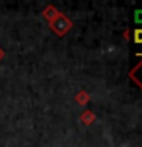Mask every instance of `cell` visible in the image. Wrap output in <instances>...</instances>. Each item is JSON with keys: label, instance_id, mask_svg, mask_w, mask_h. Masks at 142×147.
I'll return each mask as SVG.
<instances>
[{"label": "cell", "instance_id": "1", "mask_svg": "<svg viewBox=\"0 0 142 147\" xmlns=\"http://www.w3.org/2000/svg\"><path fill=\"white\" fill-rule=\"evenodd\" d=\"M50 26H52V28H54V29L58 32L60 35H63L64 32H66V31L69 29V28H70V22H69L66 17L58 16V17H57V20H55V22H54Z\"/></svg>", "mask_w": 142, "mask_h": 147}, {"label": "cell", "instance_id": "2", "mask_svg": "<svg viewBox=\"0 0 142 147\" xmlns=\"http://www.w3.org/2000/svg\"><path fill=\"white\" fill-rule=\"evenodd\" d=\"M131 77H133V80H135L136 83H139L141 87H142V63H139L135 69H133Z\"/></svg>", "mask_w": 142, "mask_h": 147}, {"label": "cell", "instance_id": "3", "mask_svg": "<svg viewBox=\"0 0 142 147\" xmlns=\"http://www.w3.org/2000/svg\"><path fill=\"white\" fill-rule=\"evenodd\" d=\"M135 41L136 43H142V29H137L135 32Z\"/></svg>", "mask_w": 142, "mask_h": 147}, {"label": "cell", "instance_id": "4", "mask_svg": "<svg viewBox=\"0 0 142 147\" xmlns=\"http://www.w3.org/2000/svg\"><path fill=\"white\" fill-rule=\"evenodd\" d=\"M135 20H136V23H142V9L135 12Z\"/></svg>", "mask_w": 142, "mask_h": 147}, {"label": "cell", "instance_id": "5", "mask_svg": "<svg viewBox=\"0 0 142 147\" xmlns=\"http://www.w3.org/2000/svg\"><path fill=\"white\" fill-rule=\"evenodd\" d=\"M3 57V52H2V51H0V58H2Z\"/></svg>", "mask_w": 142, "mask_h": 147}]
</instances>
